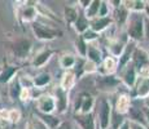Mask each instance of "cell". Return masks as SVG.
Wrapping results in <instances>:
<instances>
[{
  "label": "cell",
  "instance_id": "6da1fadb",
  "mask_svg": "<svg viewBox=\"0 0 149 129\" xmlns=\"http://www.w3.org/2000/svg\"><path fill=\"white\" fill-rule=\"evenodd\" d=\"M33 30H34L35 35L38 36L39 39L51 40V39H54V38H57V36L61 35V32H60V31L52 30V28H48V27H44L43 25H39V23H34L33 25Z\"/></svg>",
  "mask_w": 149,
  "mask_h": 129
},
{
  "label": "cell",
  "instance_id": "7a4b0ae2",
  "mask_svg": "<svg viewBox=\"0 0 149 129\" xmlns=\"http://www.w3.org/2000/svg\"><path fill=\"white\" fill-rule=\"evenodd\" d=\"M99 115H100V125H101V129H107L109 127V123H110V105L105 99H102L101 103H100Z\"/></svg>",
  "mask_w": 149,
  "mask_h": 129
},
{
  "label": "cell",
  "instance_id": "3957f363",
  "mask_svg": "<svg viewBox=\"0 0 149 129\" xmlns=\"http://www.w3.org/2000/svg\"><path fill=\"white\" fill-rule=\"evenodd\" d=\"M31 48V43L26 39H21V40H17L13 45V52L18 58H24V57L27 56V53L30 52Z\"/></svg>",
  "mask_w": 149,
  "mask_h": 129
},
{
  "label": "cell",
  "instance_id": "277c9868",
  "mask_svg": "<svg viewBox=\"0 0 149 129\" xmlns=\"http://www.w3.org/2000/svg\"><path fill=\"white\" fill-rule=\"evenodd\" d=\"M143 25L144 21L141 18H134L128 26V34L134 39H141L143 36Z\"/></svg>",
  "mask_w": 149,
  "mask_h": 129
},
{
  "label": "cell",
  "instance_id": "5b68a950",
  "mask_svg": "<svg viewBox=\"0 0 149 129\" xmlns=\"http://www.w3.org/2000/svg\"><path fill=\"white\" fill-rule=\"evenodd\" d=\"M132 58H134V63L137 68H141L143 66H145L148 63L149 58H148V54L145 53L144 50L141 49H135L132 54Z\"/></svg>",
  "mask_w": 149,
  "mask_h": 129
},
{
  "label": "cell",
  "instance_id": "8992f818",
  "mask_svg": "<svg viewBox=\"0 0 149 129\" xmlns=\"http://www.w3.org/2000/svg\"><path fill=\"white\" fill-rule=\"evenodd\" d=\"M77 121L81 124L83 129H93V119L91 114H82V115L75 116Z\"/></svg>",
  "mask_w": 149,
  "mask_h": 129
},
{
  "label": "cell",
  "instance_id": "52a82bcc",
  "mask_svg": "<svg viewBox=\"0 0 149 129\" xmlns=\"http://www.w3.org/2000/svg\"><path fill=\"white\" fill-rule=\"evenodd\" d=\"M39 108L44 114H49L54 108V101L51 97H42L39 99Z\"/></svg>",
  "mask_w": 149,
  "mask_h": 129
},
{
  "label": "cell",
  "instance_id": "ba28073f",
  "mask_svg": "<svg viewBox=\"0 0 149 129\" xmlns=\"http://www.w3.org/2000/svg\"><path fill=\"white\" fill-rule=\"evenodd\" d=\"M111 22V19L109 17H100L99 19L92 22V30L93 31H102L107 26H109V23Z\"/></svg>",
  "mask_w": 149,
  "mask_h": 129
},
{
  "label": "cell",
  "instance_id": "9c48e42d",
  "mask_svg": "<svg viewBox=\"0 0 149 129\" xmlns=\"http://www.w3.org/2000/svg\"><path fill=\"white\" fill-rule=\"evenodd\" d=\"M17 68L16 67H12V66H7L4 70L1 71L0 74V83H7L10 80V77H13V75L16 74Z\"/></svg>",
  "mask_w": 149,
  "mask_h": 129
},
{
  "label": "cell",
  "instance_id": "30bf717a",
  "mask_svg": "<svg viewBox=\"0 0 149 129\" xmlns=\"http://www.w3.org/2000/svg\"><path fill=\"white\" fill-rule=\"evenodd\" d=\"M79 98H81V102H82L81 108H82L83 114H88V111H90V108L92 107V103H93L92 97L87 96V94H82Z\"/></svg>",
  "mask_w": 149,
  "mask_h": 129
},
{
  "label": "cell",
  "instance_id": "8fae6325",
  "mask_svg": "<svg viewBox=\"0 0 149 129\" xmlns=\"http://www.w3.org/2000/svg\"><path fill=\"white\" fill-rule=\"evenodd\" d=\"M39 117H40V119L43 120V123L49 128H56V127H58V124H60L58 119L47 115V114H39Z\"/></svg>",
  "mask_w": 149,
  "mask_h": 129
},
{
  "label": "cell",
  "instance_id": "7c38bea8",
  "mask_svg": "<svg viewBox=\"0 0 149 129\" xmlns=\"http://www.w3.org/2000/svg\"><path fill=\"white\" fill-rule=\"evenodd\" d=\"M128 114H130L131 119L136 120V121L140 123V124H145L144 114H143L141 111L139 110V108H136V107H130V111H128Z\"/></svg>",
  "mask_w": 149,
  "mask_h": 129
},
{
  "label": "cell",
  "instance_id": "4fadbf2b",
  "mask_svg": "<svg viewBox=\"0 0 149 129\" xmlns=\"http://www.w3.org/2000/svg\"><path fill=\"white\" fill-rule=\"evenodd\" d=\"M149 93V79L143 77L140 79L139 84H137V94L139 96H145Z\"/></svg>",
  "mask_w": 149,
  "mask_h": 129
},
{
  "label": "cell",
  "instance_id": "5bb4252c",
  "mask_svg": "<svg viewBox=\"0 0 149 129\" xmlns=\"http://www.w3.org/2000/svg\"><path fill=\"white\" fill-rule=\"evenodd\" d=\"M51 54H52V52L51 50H44V52H42L40 54H38L36 56V58L34 59V66H42L44 62H47L48 61V58L51 57Z\"/></svg>",
  "mask_w": 149,
  "mask_h": 129
},
{
  "label": "cell",
  "instance_id": "9a60e30c",
  "mask_svg": "<svg viewBox=\"0 0 149 129\" xmlns=\"http://www.w3.org/2000/svg\"><path fill=\"white\" fill-rule=\"evenodd\" d=\"M56 94H57V98H58V110L64 111L65 107H66V93H65L64 89L58 88L56 90Z\"/></svg>",
  "mask_w": 149,
  "mask_h": 129
},
{
  "label": "cell",
  "instance_id": "2e32d148",
  "mask_svg": "<svg viewBox=\"0 0 149 129\" xmlns=\"http://www.w3.org/2000/svg\"><path fill=\"white\" fill-rule=\"evenodd\" d=\"M88 27V21L87 18H86L84 16H78V19L75 21V28L77 31H79V32H83V31H86Z\"/></svg>",
  "mask_w": 149,
  "mask_h": 129
},
{
  "label": "cell",
  "instance_id": "e0dca14e",
  "mask_svg": "<svg viewBox=\"0 0 149 129\" xmlns=\"http://www.w3.org/2000/svg\"><path fill=\"white\" fill-rule=\"evenodd\" d=\"M125 83L128 85V87H132L134 83H135V68L131 67L126 71L125 74Z\"/></svg>",
  "mask_w": 149,
  "mask_h": 129
},
{
  "label": "cell",
  "instance_id": "ac0fdd59",
  "mask_svg": "<svg viewBox=\"0 0 149 129\" xmlns=\"http://www.w3.org/2000/svg\"><path fill=\"white\" fill-rule=\"evenodd\" d=\"M101 7V1L99 0H95V1H91V5H90V9L87 10V16L88 17H93L99 13V9Z\"/></svg>",
  "mask_w": 149,
  "mask_h": 129
},
{
  "label": "cell",
  "instance_id": "d6986e66",
  "mask_svg": "<svg viewBox=\"0 0 149 129\" xmlns=\"http://www.w3.org/2000/svg\"><path fill=\"white\" fill-rule=\"evenodd\" d=\"M49 81H51V76L48 75V74H40V75L36 76V77H35V80H34L35 85H38V87H43V85H47Z\"/></svg>",
  "mask_w": 149,
  "mask_h": 129
},
{
  "label": "cell",
  "instance_id": "ffe728a7",
  "mask_svg": "<svg viewBox=\"0 0 149 129\" xmlns=\"http://www.w3.org/2000/svg\"><path fill=\"white\" fill-rule=\"evenodd\" d=\"M65 17H66L68 22H74L78 19V13L73 8H65Z\"/></svg>",
  "mask_w": 149,
  "mask_h": 129
},
{
  "label": "cell",
  "instance_id": "44dd1931",
  "mask_svg": "<svg viewBox=\"0 0 149 129\" xmlns=\"http://www.w3.org/2000/svg\"><path fill=\"white\" fill-rule=\"evenodd\" d=\"M134 50V45L131 44V45H127V48H126V50L123 52V54H122V58H121V61H119V66H123L126 63V62L130 59V56H131V52Z\"/></svg>",
  "mask_w": 149,
  "mask_h": 129
},
{
  "label": "cell",
  "instance_id": "7402d4cb",
  "mask_svg": "<svg viewBox=\"0 0 149 129\" xmlns=\"http://www.w3.org/2000/svg\"><path fill=\"white\" fill-rule=\"evenodd\" d=\"M88 57H90L93 62H100V59H101L100 52L97 49H95V48H92V47H88Z\"/></svg>",
  "mask_w": 149,
  "mask_h": 129
},
{
  "label": "cell",
  "instance_id": "603a6c76",
  "mask_svg": "<svg viewBox=\"0 0 149 129\" xmlns=\"http://www.w3.org/2000/svg\"><path fill=\"white\" fill-rule=\"evenodd\" d=\"M77 48H78L79 52H81V54H83V56L87 53V45H86L83 36H81V38L77 40Z\"/></svg>",
  "mask_w": 149,
  "mask_h": 129
},
{
  "label": "cell",
  "instance_id": "cb8c5ba5",
  "mask_svg": "<svg viewBox=\"0 0 149 129\" xmlns=\"http://www.w3.org/2000/svg\"><path fill=\"white\" fill-rule=\"evenodd\" d=\"M126 18H127V10L125 8H119V12H117V21L119 23H123Z\"/></svg>",
  "mask_w": 149,
  "mask_h": 129
},
{
  "label": "cell",
  "instance_id": "d4e9b609",
  "mask_svg": "<svg viewBox=\"0 0 149 129\" xmlns=\"http://www.w3.org/2000/svg\"><path fill=\"white\" fill-rule=\"evenodd\" d=\"M61 65L62 67H70V66L74 65V58L71 56H65L61 61Z\"/></svg>",
  "mask_w": 149,
  "mask_h": 129
},
{
  "label": "cell",
  "instance_id": "484cf974",
  "mask_svg": "<svg viewBox=\"0 0 149 129\" xmlns=\"http://www.w3.org/2000/svg\"><path fill=\"white\" fill-rule=\"evenodd\" d=\"M101 80L104 81V85H105V87H111V85H116V84H117V80L114 79L113 76L101 77Z\"/></svg>",
  "mask_w": 149,
  "mask_h": 129
},
{
  "label": "cell",
  "instance_id": "4316f807",
  "mask_svg": "<svg viewBox=\"0 0 149 129\" xmlns=\"http://www.w3.org/2000/svg\"><path fill=\"white\" fill-rule=\"evenodd\" d=\"M33 129H48V127L44 124L43 121H39V120H35L33 123Z\"/></svg>",
  "mask_w": 149,
  "mask_h": 129
},
{
  "label": "cell",
  "instance_id": "83f0119b",
  "mask_svg": "<svg viewBox=\"0 0 149 129\" xmlns=\"http://www.w3.org/2000/svg\"><path fill=\"white\" fill-rule=\"evenodd\" d=\"M95 38H96V34L92 32V31H87V32L83 35V39H84V40H92Z\"/></svg>",
  "mask_w": 149,
  "mask_h": 129
},
{
  "label": "cell",
  "instance_id": "f1b7e54d",
  "mask_svg": "<svg viewBox=\"0 0 149 129\" xmlns=\"http://www.w3.org/2000/svg\"><path fill=\"white\" fill-rule=\"evenodd\" d=\"M100 8H101V10L99 12V16H102V17L107 16V5H105V3H101V7Z\"/></svg>",
  "mask_w": 149,
  "mask_h": 129
},
{
  "label": "cell",
  "instance_id": "f546056e",
  "mask_svg": "<svg viewBox=\"0 0 149 129\" xmlns=\"http://www.w3.org/2000/svg\"><path fill=\"white\" fill-rule=\"evenodd\" d=\"M57 129H71V125L69 124V123H62V124H60Z\"/></svg>",
  "mask_w": 149,
  "mask_h": 129
},
{
  "label": "cell",
  "instance_id": "4dcf8cb0",
  "mask_svg": "<svg viewBox=\"0 0 149 129\" xmlns=\"http://www.w3.org/2000/svg\"><path fill=\"white\" fill-rule=\"evenodd\" d=\"M119 129H130V123L128 121H125L123 124L119 127Z\"/></svg>",
  "mask_w": 149,
  "mask_h": 129
},
{
  "label": "cell",
  "instance_id": "1f68e13d",
  "mask_svg": "<svg viewBox=\"0 0 149 129\" xmlns=\"http://www.w3.org/2000/svg\"><path fill=\"white\" fill-rule=\"evenodd\" d=\"M144 25H145V32H147V36L149 39V21H145Z\"/></svg>",
  "mask_w": 149,
  "mask_h": 129
},
{
  "label": "cell",
  "instance_id": "d6a6232c",
  "mask_svg": "<svg viewBox=\"0 0 149 129\" xmlns=\"http://www.w3.org/2000/svg\"><path fill=\"white\" fill-rule=\"evenodd\" d=\"M132 129H144L140 124H132Z\"/></svg>",
  "mask_w": 149,
  "mask_h": 129
},
{
  "label": "cell",
  "instance_id": "836d02e7",
  "mask_svg": "<svg viewBox=\"0 0 149 129\" xmlns=\"http://www.w3.org/2000/svg\"><path fill=\"white\" fill-rule=\"evenodd\" d=\"M145 114H147V116H148V120H149V110H145Z\"/></svg>",
  "mask_w": 149,
  "mask_h": 129
},
{
  "label": "cell",
  "instance_id": "e575fe53",
  "mask_svg": "<svg viewBox=\"0 0 149 129\" xmlns=\"http://www.w3.org/2000/svg\"><path fill=\"white\" fill-rule=\"evenodd\" d=\"M145 9H147V12H148V14H149V5H148V7H145Z\"/></svg>",
  "mask_w": 149,
  "mask_h": 129
},
{
  "label": "cell",
  "instance_id": "d590c367",
  "mask_svg": "<svg viewBox=\"0 0 149 129\" xmlns=\"http://www.w3.org/2000/svg\"><path fill=\"white\" fill-rule=\"evenodd\" d=\"M0 74H1V70H0Z\"/></svg>",
  "mask_w": 149,
  "mask_h": 129
},
{
  "label": "cell",
  "instance_id": "8d00e7d4",
  "mask_svg": "<svg viewBox=\"0 0 149 129\" xmlns=\"http://www.w3.org/2000/svg\"><path fill=\"white\" fill-rule=\"evenodd\" d=\"M109 129H113V128H109Z\"/></svg>",
  "mask_w": 149,
  "mask_h": 129
},
{
  "label": "cell",
  "instance_id": "74e56055",
  "mask_svg": "<svg viewBox=\"0 0 149 129\" xmlns=\"http://www.w3.org/2000/svg\"><path fill=\"white\" fill-rule=\"evenodd\" d=\"M148 105H149V101H148Z\"/></svg>",
  "mask_w": 149,
  "mask_h": 129
}]
</instances>
